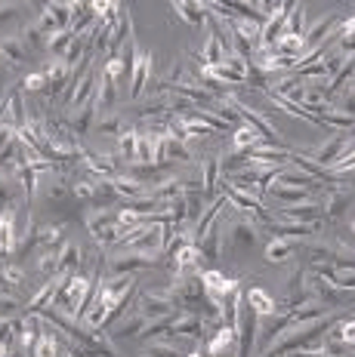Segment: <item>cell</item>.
I'll return each instance as SVG.
<instances>
[{
    "instance_id": "obj_32",
    "label": "cell",
    "mask_w": 355,
    "mask_h": 357,
    "mask_svg": "<svg viewBox=\"0 0 355 357\" xmlns=\"http://www.w3.org/2000/svg\"><path fill=\"white\" fill-rule=\"evenodd\" d=\"M124 71H127V65H124V59H121V56H112V53H108L106 65H102V77H108V80H117V77H121Z\"/></svg>"
},
{
    "instance_id": "obj_13",
    "label": "cell",
    "mask_w": 355,
    "mask_h": 357,
    "mask_svg": "<svg viewBox=\"0 0 355 357\" xmlns=\"http://www.w3.org/2000/svg\"><path fill=\"white\" fill-rule=\"evenodd\" d=\"M93 114H99V111H96V102H87V105H80V108L71 111V114L65 117V123H68L71 132H75V136L80 139V136H84V132L93 126Z\"/></svg>"
},
{
    "instance_id": "obj_28",
    "label": "cell",
    "mask_w": 355,
    "mask_h": 357,
    "mask_svg": "<svg viewBox=\"0 0 355 357\" xmlns=\"http://www.w3.org/2000/svg\"><path fill=\"white\" fill-rule=\"evenodd\" d=\"M19 37H22V43H25L28 50H38L47 37L41 34V28H38V22H28V25H22L19 28Z\"/></svg>"
},
{
    "instance_id": "obj_35",
    "label": "cell",
    "mask_w": 355,
    "mask_h": 357,
    "mask_svg": "<svg viewBox=\"0 0 355 357\" xmlns=\"http://www.w3.org/2000/svg\"><path fill=\"white\" fill-rule=\"evenodd\" d=\"M96 126H99V132H106V136H108V132H112V136H121V132H127V130H124V123H121V117H115V114L99 117V123H96Z\"/></svg>"
},
{
    "instance_id": "obj_21",
    "label": "cell",
    "mask_w": 355,
    "mask_h": 357,
    "mask_svg": "<svg viewBox=\"0 0 355 357\" xmlns=\"http://www.w3.org/2000/svg\"><path fill=\"white\" fill-rule=\"evenodd\" d=\"M173 10L182 16V22H189L191 28H201L207 19V3H173Z\"/></svg>"
},
{
    "instance_id": "obj_1",
    "label": "cell",
    "mask_w": 355,
    "mask_h": 357,
    "mask_svg": "<svg viewBox=\"0 0 355 357\" xmlns=\"http://www.w3.org/2000/svg\"><path fill=\"white\" fill-rule=\"evenodd\" d=\"M173 311H182V308L170 289H145V293H139V314H145L149 321L167 317Z\"/></svg>"
},
{
    "instance_id": "obj_4",
    "label": "cell",
    "mask_w": 355,
    "mask_h": 357,
    "mask_svg": "<svg viewBox=\"0 0 355 357\" xmlns=\"http://www.w3.org/2000/svg\"><path fill=\"white\" fill-rule=\"evenodd\" d=\"M352 148H355V145H352L346 136H334V139H328V142H324L321 148H315V151H312V160L318 163V167H331V163L337 167V163L343 160L346 154L352 151Z\"/></svg>"
},
{
    "instance_id": "obj_11",
    "label": "cell",
    "mask_w": 355,
    "mask_h": 357,
    "mask_svg": "<svg viewBox=\"0 0 355 357\" xmlns=\"http://www.w3.org/2000/svg\"><path fill=\"white\" fill-rule=\"evenodd\" d=\"M235 345H238V333H235V326L223 324L210 336V342H207V357H219V354H226L229 348H235Z\"/></svg>"
},
{
    "instance_id": "obj_9",
    "label": "cell",
    "mask_w": 355,
    "mask_h": 357,
    "mask_svg": "<svg viewBox=\"0 0 355 357\" xmlns=\"http://www.w3.org/2000/svg\"><path fill=\"white\" fill-rule=\"evenodd\" d=\"M244 305H247L254 314H260V317H272L278 311V302L272 299L263 287H250L247 293H244Z\"/></svg>"
},
{
    "instance_id": "obj_16",
    "label": "cell",
    "mask_w": 355,
    "mask_h": 357,
    "mask_svg": "<svg viewBox=\"0 0 355 357\" xmlns=\"http://www.w3.org/2000/svg\"><path fill=\"white\" fill-rule=\"evenodd\" d=\"M80 259H84V250H80V243L78 241H65L62 247H59V271L71 274L80 265Z\"/></svg>"
},
{
    "instance_id": "obj_26",
    "label": "cell",
    "mask_w": 355,
    "mask_h": 357,
    "mask_svg": "<svg viewBox=\"0 0 355 357\" xmlns=\"http://www.w3.org/2000/svg\"><path fill=\"white\" fill-rule=\"evenodd\" d=\"M43 6H47V13L56 19V25L62 28V31H68L71 19H75V3H43Z\"/></svg>"
},
{
    "instance_id": "obj_23",
    "label": "cell",
    "mask_w": 355,
    "mask_h": 357,
    "mask_svg": "<svg viewBox=\"0 0 355 357\" xmlns=\"http://www.w3.org/2000/svg\"><path fill=\"white\" fill-rule=\"evenodd\" d=\"M198 247H201L204 259H210V262H217V259H219V219L207 228V234L198 241Z\"/></svg>"
},
{
    "instance_id": "obj_3",
    "label": "cell",
    "mask_w": 355,
    "mask_h": 357,
    "mask_svg": "<svg viewBox=\"0 0 355 357\" xmlns=\"http://www.w3.org/2000/svg\"><path fill=\"white\" fill-rule=\"evenodd\" d=\"M201 278V284L207 289V296H210L213 302H223L226 296H232L235 289H238V280H232V278H226L219 268H210V271H201L198 274Z\"/></svg>"
},
{
    "instance_id": "obj_36",
    "label": "cell",
    "mask_w": 355,
    "mask_h": 357,
    "mask_svg": "<svg viewBox=\"0 0 355 357\" xmlns=\"http://www.w3.org/2000/svg\"><path fill=\"white\" fill-rule=\"evenodd\" d=\"M19 10H22L19 3H0V22L16 19V16H19Z\"/></svg>"
},
{
    "instance_id": "obj_2",
    "label": "cell",
    "mask_w": 355,
    "mask_h": 357,
    "mask_svg": "<svg viewBox=\"0 0 355 357\" xmlns=\"http://www.w3.org/2000/svg\"><path fill=\"white\" fill-rule=\"evenodd\" d=\"M0 62H3L6 68L31 65V50L22 43L19 34H6V37H0Z\"/></svg>"
},
{
    "instance_id": "obj_34",
    "label": "cell",
    "mask_w": 355,
    "mask_h": 357,
    "mask_svg": "<svg viewBox=\"0 0 355 357\" xmlns=\"http://www.w3.org/2000/svg\"><path fill=\"white\" fill-rule=\"evenodd\" d=\"M346 206H349V197L340 195V191H334V197H331V200H328V206H324V215L337 222V219H340V213H343Z\"/></svg>"
},
{
    "instance_id": "obj_10",
    "label": "cell",
    "mask_w": 355,
    "mask_h": 357,
    "mask_svg": "<svg viewBox=\"0 0 355 357\" xmlns=\"http://www.w3.org/2000/svg\"><path fill=\"white\" fill-rule=\"evenodd\" d=\"M266 139L260 136V130H254L250 123H241V126H235V132H232V151L235 154H250L256 145H263Z\"/></svg>"
},
{
    "instance_id": "obj_20",
    "label": "cell",
    "mask_w": 355,
    "mask_h": 357,
    "mask_svg": "<svg viewBox=\"0 0 355 357\" xmlns=\"http://www.w3.org/2000/svg\"><path fill=\"white\" fill-rule=\"evenodd\" d=\"M149 326V317L139 314V311H133V314L124 321L117 330L112 333V339H127V336H143V330Z\"/></svg>"
},
{
    "instance_id": "obj_37",
    "label": "cell",
    "mask_w": 355,
    "mask_h": 357,
    "mask_svg": "<svg viewBox=\"0 0 355 357\" xmlns=\"http://www.w3.org/2000/svg\"><path fill=\"white\" fill-rule=\"evenodd\" d=\"M13 354V345L10 342H0V357H10Z\"/></svg>"
},
{
    "instance_id": "obj_31",
    "label": "cell",
    "mask_w": 355,
    "mask_h": 357,
    "mask_svg": "<svg viewBox=\"0 0 355 357\" xmlns=\"http://www.w3.org/2000/svg\"><path fill=\"white\" fill-rule=\"evenodd\" d=\"M71 195H75L80 204H93L96 200V178H84V182L71 185Z\"/></svg>"
},
{
    "instance_id": "obj_30",
    "label": "cell",
    "mask_w": 355,
    "mask_h": 357,
    "mask_svg": "<svg viewBox=\"0 0 355 357\" xmlns=\"http://www.w3.org/2000/svg\"><path fill=\"white\" fill-rule=\"evenodd\" d=\"M22 89L25 93H43L47 96V89H50V77L43 71H31L25 80H22Z\"/></svg>"
},
{
    "instance_id": "obj_25",
    "label": "cell",
    "mask_w": 355,
    "mask_h": 357,
    "mask_svg": "<svg viewBox=\"0 0 355 357\" xmlns=\"http://www.w3.org/2000/svg\"><path fill=\"white\" fill-rule=\"evenodd\" d=\"M71 43H75V34L71 31H56L53 37H47V50H50V56L53 59H65Z\"/></svg>"
},
{
    "instance_id": "obj_18",
    "label": "cell",
    "mask_w": 355,
    "mask_h": 357,
    "mask_svg": "<svg viewBox=\"0 0 355 357\" xmlns=\"http://www.w3.org/2000/svg\"><path fill=\"white\" fill-rule=\"evenodd\" d=\"M96 111L99 114H106V111H112L115 108V102H117V89H115V80H108V77H99V89H96Z\"/></svg>"
},
{
    "instance_id": "obj_15",
    "label": "cell",
    "mask_w": 355,
    "mask_h": 357,
    "mask_svg": "<svg viewBox=\"0 0 355 357\" xmlns=\"http://www.w3.org/2000/svg\"><path fill=\"white\" fill-rule=\"evenodd\" d=\"M112 185H115L117 197L139 200V197H145V195H149V185H143V182H139V178H133V176H115V178H112Z\"/></svg>"
},
{
    "instance_id": "obj_22",
    "label": "cell",
    "mask_w": 355,
    "mask_h": 357,
    "mask_svg": "<svg viewBox=\"0 0 355 357\" xmlns=\"http://www.w3.org/2000/svg\"><path fill=\"white\" fill-rule=\"evenodd\" d=\"M136 148H139V132L136 130H127L117 136V158L127 160V163H136Z\"/></svg>"
},
{
    "instance_id": "obj_24",
    "label": "cell",
    "mask_w": 355,
    "mask_h": 357,
    "mask_svg": "<svg viewBox=\"0 0 355 357\" xmlns=\"http://www.w3.org/2000/svg\"><path fill=\"white\" fill-rule=\"evenodd\" d=\"M34 357H59L62 354V342H59L56 333H50V330H43V336L38 339V345H34Z\"/></svg>"
},
{
    "instance_id": "obj_5",
    "label": "cell",
    "mask_w": 355,
    "mask_h": 357,
    "mask_svg": "<svg viewBox=\"0 0 355 357\" xmlns=\"http://www.w3.org/2000/svg\"><path fill=\"white\" fill-rule=\"evenodd\" d=\"M16 210L19 206H6V210H0V256H16V247H19Z\"/></svg>"
},
{
    "instance_id": "obj_12",
    "label": "cell",
    "mask_w": 355,
    "mask_h": 357,
    "mask_svg": "<svg viewBox=\"0 0 355 357\" xmlns=\"http://www.w3.org/2000/svg\"><path fill=\"white\" fill-rule=\"evenodd\" d=\"M204 262V252L198 243H182L173 256V265H176V274H186V271H195L198 265Z\"/></svg>"
},
{
    "instance_id": "obj_7",
    "label": "cell",
    "mask_w": 355,
    "mask_h": 357,
    "mask_svg": "<svg viewBox=\"0 0 355 357\" xmlns=\"http://www.w3.org/2000/svg\"><path fill=\"white\" fill-rule=\"evenodd\" d=\"M152 74H154L152 56H149V53H139L136 68H133V80H130V99H133V102H139V99L145 96V84L152 80Z\"/></svg>"
},
{
    "instance_id": "obj_39",
    "label": "cell",
    "mask_w": 355,
    "mask_h": 357,
    "mask_svg": "<svg viewBox=\"0 0 355 357\" xmlns=\"http://www.w3.org/2000/svg\"><path fill=\"white\" fill-rule=\"evenodd\" d=\"M352 231H355V219H352Z\"/></svg>"
},
{
    "instance_id": "obj_8",
    "label": "cell",
    "mask_w": 355,
    "mask_h": 357,
    "mask_svg": "<svg viewBox=\"0 0 355 357\" xmlns=\"http://www.w3.org/2000/svg\"><path fill=\"white\" fill-rule=\"evenodd\" d=\"M318 225H321V222H312V225H300V222H269L266 231L272 237H278V241H297V237H309L312 231H318Z\"/></svg>"
},
{
    "instance_id": "obj_19",
    "label": "cell",
    "mask_w": 355,
    "mask_h": 357,
    "mask_svg": "<svg viewBox=\"0 0 355 357\" xmlns=\"http://www.w3.org/2000/svg\"><path fill=\"white\" fill-rule=\"evenodd\" d=\"M294 241H278V237H272L269 243H266V250H263V256H266V262L269 265H278V262H284V259H291L294 256Z\"/></svg>"
},
{
    "instance_id": "obj_27",
    "label": "cell",
    "mask_w": 355,
    "mask_h": 357,
    "mask_svg": "<svg viewBox=\"0 0 355 357\" xmlns=\"http://www.w3.org/2000/svg\"><path fill=\"white\" fill-rule=\"evenodd\" d=\"M34 265H38V274L43 278H59V250H47L41 259H34Z\"/></svg>"
},
{
    "instance_id": "obj_33",
    "label": "cell",
    "mask_w": 355,
    "mask_h": 357,
    "mask_svg": "<svg viewBox=\"0 0 355 357\" xmlns=\"http://www.w3.org/2000/svg\"><path fill=\"white\" fill-rule=\"evenodd\" d=\"M145 354L149 357H186L182 348H176L173 342H161V345H149L145 348Z\"/></svg>"
},
{
    "instance_id": "obj_38",
    "label": "cell",
    "mask_w": 355,
    "mask_h": 357,
    "mask_svg": "<svg viewBox=\"0 0 355 357\" xmlns=\"http://www.w3.org/2000/svg\"><path fill=\"white\" fill-rule=\"evenodd\" d=\"M186 357H204V354H201V351H189Z\"/></svg>"
},
{
    "instance_id": "obj_14",
    "label": "cell",
    "mask_w": 355,
    "mask_h": 357,
    "mask_svg": "<svg viewBox=\"0 0 355 357\" xmlns=\"http://www.w3.org/2000/svg\"><path fill=\"white\" fill-rule=\"evenodd\" d=\"M334 28H337V19H331V16L318 19L315 25L309 28L306 34H303V40H306V50H309V47H315V50H318V47H324V43H328V34L334 31Z\"/></svg>"
},
{
    "instance_id": "obj_6",
    "label": "cell",
    "mask_w": 355,
    "mask_h": 357,
    "mask_svg": "<svg viewBox=\"0 0 355 357\" xmlns=\"http://www.w3.org/2000/svg\"><path fill=\"white\" fill-rule=\"evenodd\" d=\"M158 259L152 256H143V252H130V250H121L117 256L112 259V274H133L139 268H154Z\"/></svg>"
},
{
    "instance_id": "obj_17",
    "label": "cell",
    "mask_w": 355,
    "mask_h": 357,
    "mask_svg": "<svg viewBox=\"0 0 355 357\" xmlns=\"http://www.w3.org/2000/svg\"><path fill=\"white\" fill-rule=\"evenodd\" d=\"M303 252H306V262L315 268L334 265V247H324V243H318V241H306L303 243Z\"/></svg>"
},
{
    "instance_id": "obj_29",
    "label": "cell",
    "mask_w": 355,
    "mask_h": 357,
    "mask_svg": "<svg viewBox=\"0 0 355 357\" xmlns=\"http://www.w3.org/2000/svg\"><path fill=\"white\" fill-rule=\"evenodd\" d=\"M331 339L340 345H355V321H337V326L331 330Z\"/></svg>"
}]
</instances>
